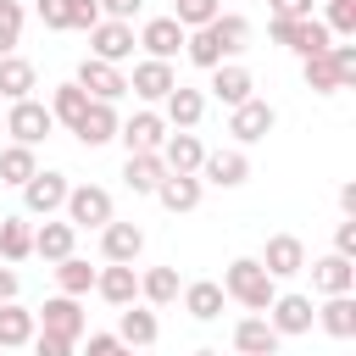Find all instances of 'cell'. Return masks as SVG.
Returning <instances> with one entry per match:
<instances>
[{"label": "cell", "mask_w": 356, "mask_h": 356, "mask_svg": "<svg viewBox=\"0 0 356 356\" xmlns=\"http://www.w3.org/2000/svg\"><path fill=\"white\" fill-rule=\"evenodd\" d=\"M339 211H345V217H356V178H345V184H339Z\"/></svg>", "instance_id": "cell-52"}, {"label": "cell", "mask_w": 356, "mask_h": 356, "mask_svg": "<svg viewBox=\"0 0 356 356\" xmlns=\"http://www.w3.org/2000/svg\"><path fill=\"white\" fill-rule=\"evenodd\" d=\"M139 6L145 0H100V17L106 22H128V17H139Z\"/></svg>", "instance_id": "cell-47"}, {"label": "cell", "mask_w": 356, "mask_h": 356, "mask_svg": "<svg viewBox=\"0 0 356 356\" xmlns=\"http://www.w3.org/2000/svg\"><path fill=\"white\" fill-rule=\"evenodd\" d=\"M117 139H122L128 156H156L161 139H167V122H161V111H134V117L117 128Z\"/></svg>", "instance_id": "cell-8"}, {"label": "cell", "mask_w": 356, "mask_h": 356, "mask_svg": "<svg viewBox=\"0 0 356 356\" xmlns=\"http://www.w3.org/2000/svg\"><path fill=\"white\" fill-rule=\"evenodd\" d=\"M0 56H11V50H0Z\"/></svg>", "instance_id": "cell-55"}, {"label": "cell", "mask_w": 356, "mask_h": 356, "mask_svg": "<svg viewBox=\"0 0 356 356\" xmlns=\"http://www.w3.org/2000/svg\"><path fill=\"white\" fill-rule=\"evenodd\" d=\"M178 295H184V312H189L195 323H211V317H222V300H228L217 278H195V284H184Z\"/></svg>", "instance_id": "cell-20"}, {"label": "cell", "mask_w": 356, "mask_h": 356, "mask_svg": "<svg viewBox=\"0 0 356 356\" xmlns=\"http://www.w3.org/2000/svg\"><path fill=\"white\" fill-rule=\"evenodd\" d=\"M300 72H306V89H312V95H339V72H334L328 50H323V56H306Z\"/></svg>", "instance_id": "cell-38"}, {"label": "cell", "mask_w": 356, "mask_h": 356, "mask_svg": "<svg viewBox=\"0 0 356 356\" xmlns=\"http://www.w3.org/2000/svg\"><path fill=\"white\" fill-rule=\"evenodd\" d=\"M89 100H106V106H117L122 95H128V78H122V67H111V61H95V56H83L78 61V78H72Z\"/></svg>", "instance_id": "cell-3"}, {"label": "cell", "mask_w": 356, "mask_h": 356, "mask_svg": "<svg viewBox=\"0 0 356 356\" xmlns=\"http://www.w3.org/2000/svg\"><path fill=\"white\" fill-rule=\"evenodd\" d=\"M234 350H239V356H278V334H273V323H267V317H245V323H234Z\"/></svg>", "instance_id": "cell-25"}, {"label": "cell", "mask_w": 356, "mask_h": 356, "mask_svg": "<svg viewBox=\"0 0 356 356\" xmlns=\"http://www.w3.org/2000/svg\"><path fill=\"white\" fill-rule=\"evenodd\" d=\"M273 17H312V0H267Z\"/></svg>", "instance_id": "cell-50"}, {"label": "cell", "mask_w": 356, "mask_h": 356, "mask_svg": "<svg viewBox=\"0 0 356 356\" xmlns=\"http://www.w3.org/2000/svg\"><path fill=\"white\" fill-rule=\"evenodd\" d=\"M195 178L200 184H217V189H239L250 178V156L245 150H206V161H200Z\"/></svg>", "instance_id": "cell-12"}, {"label": "cell", "mask_w": 356, "mask_h": 356, "mask_svg": "<svg viewBox=\"0 0 356 356\" xmlns=\"http://www.w3.org/2000/svg\"><path fill=\"white\" fill-rule=\"evenodd\" d=\"M67 189H72L67 172H44V167H39V172L22 184V211H28V217H50V211L67 206Z\"/></svg>", "instance_id": "cell-4"}, {"label": "cell", "mask_w": 356, "mask_h": 356, "mask_svg": "<svg viewBox=\"0 0 356 356\" xmlns=\"http://www.w3.org/2000/svg\"><path fill=\"white\" fill-rule=\"evenodd\" d=\"M156 334H161V323H156V312H150V306H122V317H117V339H122L128 350L156 345Z\"/></svg>", "instance_id": "cell-21"}, {"label": "cell", "mask_w": 356, "mask_h": 356, "mask_svg": "<svg viewBox=\"0 0 356 356\" xmlns=\"http://www.w3.org/2000/svg\"><path fill=\"white\" fill-rule=\"evenodd\" d=\"M250 89H256V78H250V67H239V61H222V67H211V95L234 111V106H245L250 100Z\"/></svg>", "instance_id": "cell-18"}, {"label": "cell", "mask_w": 356, "mask_h": 356, "mask_svg": "<svg viewBox=\"0 0 356 356\" xmlns=\"http://www.w3.org/2000/svg\"><path fill=\"white\" fill-rule=\"evenodd\" d=\"M33 83H39L33 61H22V56H0V100H28Z\"/></svg>", "instance_id": "cell-28"}, {"label": "cell", "mask_w": 356, "mask_h": 356, "mask_svg": "<svg viewBox=\"0 0 356 356\" xmlns=\"http://www.w3.org/2000/svg\"><path fill=\"white\" fill-rule=\"evenodd\" d=\"M95 289H100L111 306H134V295H139V273L122 267V261H106V267L95 273Z\"/></svg>", "instance_id": "cell-24"}, {"label": "cell", "mask_w": 356, "mask_h": 356, "mask_svg": "<svg viewBox=\"0 0 356 356\" xmlns=\"http://www.w3.org/2000/svg\"><path fill=\"white\" fill-rule=\"evenodd\" d=\"M139 250H145V228H139V222H117V217H111V222L100 228V256H106V261L134 267Z\"/></svg>", "instance_id": "cell-13"}, {"label": "cell", "mask_w": 356, "mask_h": 356, "mask_svg": "<svg viewBox=\"0 0 356 356\" xmlns=\"http://www.w3.org/2000/svg\"><path fill=\"white\" fill-rule=\"evenodd\" d=\"M39 22L44 28H67V0H39Z\"/></svg>", "instance_id": "cell-49"}, {"label": "cell", "mask_w": 356, "mask_h": 356, "mask_svg": "<svg viewBox=\"0 0 356 356\" xmlns=\"http://www.w3.org/2000/svg\"><path fill=\"white\" fill-rule=\"evenodd\" d=\"M56 284H61V295H89L95 289V267L89 261H78V256H67V261H56Z\"/></svg>", "instance_id": "cell-37"}, {"label": "cell", "mask_w": 356, "mask_h": 356, "mask_svg": "<svg viewBox=\"0 0 356 356\" xmlns=\"http://www.w3.org/2000/svg\"><path fill=\"white\" fill-rule=\"evenodd\" d=\"M261 317L273 323V334H278V339H289V334H312L317 306H312V295H273V306H267Z\"/></svg>", "instance_id": "cell-5"}, {"label": "cell", "mask_w": 356, "mask_h": 356, "mask_svg": "<svg viewBox=\"0 0 356 356\" xmlns=\"http://www.w3.org/2000/svg\"><path fill=\"white\" fill-rule=\"evenodd\" d=\"M334 256H345V261H356V217H345V222L334 228Z\"/></svg>", "instance_id": "cell-44"}, {"label": "cell", "mask_w": 356, "mask_h": 356, "mask_svg": "<svg viewBox=\"0 0 356 356\" xmlns=\"http://www.w3.org/2000/svg\"><path fill=\"white\" fill-rule=\"evenodd\" d=\"M106 17H100V0H67V28H100Z\"/></svg>", "instance_id": "cell-43"}, {"label": "cell", "mask_w": 356, "mask_h": 356, "mask_svg": "<svg viewBox=\"0 0 356 356\" xmlns=\"http://www.w3.org/2000/svg\"><path fill=\"white\" fill-rule=\"evenodd\" d=\"M161 106H167V111H161V122H167V128H184V134H189V128L200 122V111H206V95H200V89H189V83H178V89H172V95H167Z\"/></svg>", "instance_id": "cell-22"}, {"label": "cell", "mask_w": 356, "mask_h": 356, "mask_svg": "<svg viewBox=\"0 0 356 356\" xmlns=\"http://www.w3.org/2000/svg\"><path fill=\"white\" fill-rule=\"evenodd\" d=\"M328 61L339 72V89H356V44H328Z\"/></svg>", "instance_id": "cell-42"}, {"label": "cell", "mask_w": 356, "mask_h": 356, "mask_svg": "<svg viewBox=\"0 0 356 356\" xmlns=\"http://www.w3.org/2000/svg\"><path fill=\"white\" fill-rule=\"evenodd\" d=\"M117 356H134V350H128V345H122V350H117Z\"/></svg>", "instance_id": "cell-54"}, {"label": "cell", "mask_w": 356, "mask_h": 356, "mask_svg": "<svg viewBox=\"0 0 356 356\" xmlns=\"http://www.w3.org/2000/svg\"><path fill=\"white\" fill-rule=\"evenodd\" d=\"M161 167L167 172H200V161H206V145L195 139V134H184V128H172L167 139H161Z\"/></svg>", "instance_id": "cell-16"}, {"label": "cell", "mask_w": 356, "mask_h": 356, "mask_svg": "<svg viewBox=\"0 0 356 356\" xmlns=\"http://www.w3.org/2000/svg\"><path fill=\"white\" fill-rule=\"evenodd\" d=\"M28 345H33V356H72V339H56V334H33Z\"/></svg>", "instance_id": "cell-46"}, {"label": "cell", "mask_w": 356, "mask_h": 356, "mask_svg": "<svg viewBox=\"0 0 356 356\" xmlns=\"http://www.w3.org/2000/svg\"><path fill=\"white\" fill-rule=\"evenodd\" d=\"M161 178H167L161 156H128V161H122V184H128L134 195H156Z\"/></svg>", "instance_id": "cell-31"}, {"label": "cell", "mask_w": 356, "mask_h": 356, "mask_svg": "<svg viewBox=\"0 0 356 356\" xmlns=\"http://www.w3.org/2000/svg\"><path fill=\"white\" fill-rule=\"evenodd\" d=\"M33 172H39V156H33L28 145H6V150H0V184H17V189H22Z\"/></svg>", "instance_id": "cell-33"}, {"label": "cell", "mask_w": 356, "mask_h": 356, "mask_svg": "<svg viewBox=\"0 0 356 356\" xmlns=\"http://www.w3.org/2000/svg\"><path fill=\"white\" fill-rule=\"evenodd\" d=\"M134 22H100V28H89V56L95 61H111V67H122L128 56H134Z\"/></svg>", "instance_id": "cell-10"}, {"label": "cell", "mask_w": 356, "mask_h": 356, "mask_svg": "<svg viewBox=\"0 0 356 356\" xmlns=\"http://www.w3.org/2000/svg\"><path fill=\"white\" fill-rule=\"evenodd\" d=\"M195 356H222V350H195Z\"/></svg>", "instance_id": "cell-53"}, {"label": "cell", "mask_w": 356, "mask_h": 356, "mask_svg": "<svg viewBox=\"0 0 356 356\" xmlns=\"http://www.w3.org/2000/svg\"><path fill=\"white\" fill-rule=\"evenodd\" d=\"M328 44H334V33H328L317 17H306V22H300V33H295V56L306 61V56H323Z\"/></svg>", "instance_id": "cell-39"}, {"label": "cell", "mask_w": 356, "mask_h": 356, "mask_svg": "<svg viewBox=\"0 0 356 356\" xmlns=\"http://www.w3.org/2000/svg\"><path fill=\"white\" fill-rule=\"evenodd\" d=\"M300 22H306V17H273V44L295 50V33H300Z\"/></svg>", "instance_id": "cell-45"}, {"label": "cell", "mask_w": 356, "mask_h": 356, "mask_svg": "<svg viewBox=\"0 0 356 356\" xmlns=\"http://www.w3.org/2000/svg\"><path fill=\"white\" fill-rule=\"evenodd\" d=\"M33 334H39L33 312H28V306H17V300H6V306H0V350H17V345H28Z\"/></svg>", "instance_id": "cell-29"}, {"label": "cell", "mask_w": 356, "mask_h": 356, "mask_svg": "<svg viewBox=\"0 0 356 356\" xmlns=\"http://www.w3.org/2000/svg\"><path fill=\"white\" fill-rule=\"evenodd\" d=\"M117 350H122L117 334H89V345H83V356H117Z\"/></svg>", "instance_id": "cell-48"}, {"label": "cell", "mask_w": 356, "mask_h": 356, "mask_svg": "<svg viewBox=\"0 0 356 356\" xmlns=\"http://www.w3.org/2000/svg\"><path fill=\"white\" fill-rule=\"evenodd\" d=\"M22 39V0H0V50Z\"/></svg>", "instance_id": "cell-41"}, {"label": "cell", "mask_w": 356, "mask_h": 356, "mask_svg": "<svg viewBox=\"0 0 356 356\" xmlns=\"http://www.w3.org/2000/svg\"><path fill=\"white\" fill-rule=\"evenodd\" d=\"M17 289H22V278H17L11 267H0V306H6V300H17Z\"/></svg>", "instance_id": "cell-51"}, {"label": "cell", "mask_w": 356, "mask_h": 356, "mask_svg": "<svg viewBox=\"0 0 356 356\" xmlns=\"http://www.w3.org/2000/svg\"><path fill=\"white\" fill-rule=\"evenodd\" d=\"M83 111H89V95H83L78 83H61V89L50 95V117H56V122L78 128V122H83Z\"/></svg>", "instance_id": "cell-34"}, {"label": "cell", "mask_w": 356, "mask_h": 356, "mask_svg": "<svg viewBox=\"0 0 356 356\" xmlns=\"http://www.w3.org/2000/svg\"><path fill=\"white\" fill-rule=\"evenodd\" d=\"M128 89L139 95V100H167L172 89H178V72H172V61H134V78H128Z\"/></svg>", "instance_id": "cell-14"}, {"label": "cell", "mask_w": 356, "mask_h": 356, "mask_svg": "<svg viewBox=\"0 0 356 356\" xmlns=\"http://www.w3.org/2000/svg\"><path fill=\"white\" fill-rule=\"evenodd\" d=\"M139 44H145L150 61H172V56L184 50V28H178L172 17H150V22L139 28Z\"/></svg>", "instance_id": "cell-17"}, {"label": "cell", "mask_w": 356, "mask_h": 356, "mask_svg": "<svg viewBox=\"0 0 356 356\" xmlns=\"http://www.w3.org/2000/svg\"><path fill=\"white\" fill-rule=\"evenodd\" d=\"M222 295H228V300H239L245 312H267V306H273V295H278V284L261 273V261H256V256H234V261L222 267Z\"/></svg>", "instance_id": "cell-1"}, {"label": "cell", "mask_w": 356, "mask_h": 356, "mask_svg": "<svg viewBox=\"0 0 356 356\" xmlns=\"http://www.w3.org/2000/svg\"><path fill=\"white\" fill-rule=\"evenodd\" d=\"M261 273L278 284V278H295V273H306V245L295 239V234H273L267 245H261Z\"/></svg>", "instance_id": "cell-7"}, {"label": "cell", "mask_w": 356, "mask_h": 356, "mask_svg": "<svg viewBox=\"0 0 356 356\" xmlns=\"http://www.w3.org/2000/svg\"><path fill=\"white\" fill-rule=\"evenodd\" d=\"M312 284H317L323 295H350V289H356V261L323 256V261H312Z\"/></svg>", "instance_id": "cell-26"}, {"label": "cell", "mask_w": 356, "mask_h": 356, "mask_svg": "<svg viewBox=\"0 0 356 356\" xmlns=\"http://www.w3.org/2000/svg\"><path fill=\"white\" fill-rule=\"evenodd\" d=\"M217 17H222V0H172V22L184 33H195V28L217 22Z\"/></svg>", "instance_id": "cell-36"}, {"label": "cell", "mask_w": 356, "mask_h": 356, "mask_svg": "<svg viewBox=\"0 0 356 356\" xmlns=\"http://www.w3.org/2000/svg\"><path fill=\"white\" fill-rule=\"evenodd\" d=\"M117 128H122L117 106H106V100H89V111H83V122H78L72 134H78V145H83V150H100V145H111V139H117Z\"/></svg>", "instance_id": "cell-15"}, {"label": "cell", "mask_w": 356, "mask_h": 356, "mask_svg": "<svg viewBox=\"0 0 356 356\" xmlns=\"http://www.w3.org/2000/svg\"><path fill=\"white\" fill-rule=\"evenodd\" d=\"M317 323H323V334H334V339H356V300H350V295H328V300L317 306Z\"/></svg>", "instance_id": "cell-27"}, {"label": "cell", "mask_w": 356, "mask_h": 356, "mask_svg": "<svg viewBox=\"0 0 356 356\" xmlns=\"http://www.w3.org/2000/svg\"><path fill=\"white\" fill-rule=\"evenodd\" d=\"M72 245H78V228L72 222H39L33 228V256H44V261H67L72 256Z\"/></svg>", "instance_id": "cell-23"}, {"label": "cell", "mask_w": 356, "mask_h": 356, "mask_svg": "<svg viewBox=\"0 0 356 356\" xmlns=\"http://www.w3.org/2000/svg\"><path fill=\"white\" fill-rule=\"evenodd\" d=\"M50 128H56V117H50V106L44 100H11V111H6V134H11V145H39V139H50Z\"/></svg>", "instance_id": "cell-2"}, {"label": "cell", "mask_w": 356, "mask_h": 356, "mask_svg": "<svg viewBox=\"0 0 356 356\" xmlns=\"http://www.w3.org/2000/svg\"><path fill=\"white\" fill-rule=\"evenodd\" d=\"M178 289H184V284H178V273H172V267H150V273L139 278V295H145L150 306H172V300H178Z\"/></svg>", "instance_id": "cell-35"}, {"label": "cell", "mask_w": 356, "mask_h": 356, "mask_svg": "<svg viewBox=\"0 0 356 356\" xmlns=\"http://www.w3.org/2000/svg\"><path fill=\"white\" fill-rule=\"evenodd\" d=\"M33 323H39V334H56V339H83V312H78V300L72 295H56V300H44L39 312H33Z\"/></svg>", "instance_id": "cell-9"}, {"label": "cell", "mask_w": 356, "mask_h": 356, "mask_svg": "<svg viewBox=\"0 0 356 356\" xmlns=\"http://www.w3.org/2000/svg\"><path fill=\"white\" fill-rule=\"evenodd\" d=\"M273 122H278V111H273L267 100H256V95H250L245 106H234V111H228V134H234L239 145H256V139H267V134H273Z\"/></svg>", "instance_id": "cell-11"}, {"label": "cell", "mask_w": 356, "mask_h": 356, "mask_svg": "<svg viewBox=\"0 0 356 356\" xmlns=\"http://www.w3.org/2000/svg\"><path fill=\"white\" fill-rule=\"evenodd\" d=\"M0 256H6L11 267L33 256V228H28V217H0Z\"/></svg>", "instance_id": "cell-32"}, {"label": "cell", "mask_w": 356, "mask_h": 356, "mask_svg": "<svg viewBox=\"0 0 356 356\" xmlns=\"http://www.w3.org/2000/svg\"><path fill=\"white\" fill-rule=\"evenodd\" d=\"M200 195H206V184H200L195 172H167V178H161V189H156V200H161L172 217L195 211V206H200Z\"/></svg>", "instance_id": "cell-19"}, {"label": "cell", "mask_w": 356, "mask_h": 356, "mask_svg": "<svg viewBox=\"0 0 356 356\" xmlns=\"http://www.w3.org/2000/svg\"><path fill=\"white\" fill-rule=\"evenodd\" d=\"M206 33H211V44L222 50V61H228V56H239V50L250 44V22H245L239 11H228V17H217V22H206Z\"/></svg>", "instance_id": "cell-30"}, {"label": "cell", "mask_w": 356, "mask_h": 356, "mask_svg": "<svg viewBox=\"0 0 356 356\" xmlns=\"http://www.w3.org/2000/svg\"><path fill=\"white\" fill-rule=\"evenodd\" d=\"M67 222H72V228H106V222H111V195H106L100 184L67 189Z\"/></svg>", "instance_id": "cell-6"}, {"label": "cell", "mask_w": 356, "mask_h": 356, "mask_svg": "<svg viewBox=\"0 0 356 356\" xmlns=\"http://www.w3.org/2000/svg\"><path fill=\"white\" fill-rule=\"evenodd\" d=\"M334 39H350L356 33V0H328V22H323Z\"/></svg>", "instance_id": "cell-40"}]
</instances>
